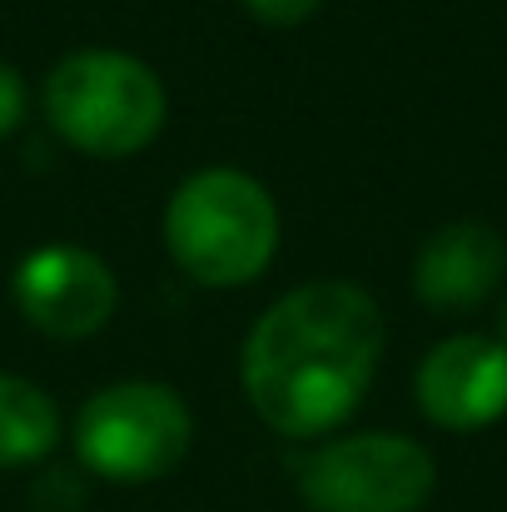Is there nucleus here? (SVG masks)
<instances>
[{
    "label": "nucleus",
    "mask_w": 507,
    "mask_h": 512,
    "mask_svg": "<svg viewBox=\"0 0 507 512\" xmlns=\"http://www.w3.org/2000/svg\"><path fill=\"white\" fill-rule=\"evenodd\" d=\"M383 358L378 304L343 279L284 294L244 343V388L254 413L284 438L338 428L368 393Z\"/></svg>",
    "instance_id": "f257e3e1"
},
{
    "label": "nucleus",
    "mask_w": 507,
    "mask_h": 512,
    "mask_svg": "<svg viewBox=\"0 0 507 512\" xmlns=\"http://www.w3.org/2000/svg\"><path fill=\"white\" fill-rule=\"evenodd\" d=\"M174 264L209 289L249 284L279 249V209L259 179L239 170L189 174L165 209Z\"/></svg>",
    "instance_id": "f03ea898"
},
{
    "label": "nucleus",
    "mask_w": 507,
    "mask_h": 512,
    "mask_svg": "<svg viewBox=\"0 0 507 512\" xmlns=\"http://www.w3.org/2000/svg\"><path fill=\"white\" fill-rule=\"evenodd\" d=\"M45 115L65 145L95 160H120L165 130V85L135 55L80 50L50 70Z\"/></svg>",
    "instance_id": "7ed1b4c3"
},
{
    "label": "nucleus",
    "mask_w": 507,
    "mask_h": 512,
    "mask_svg": "<svg viewBox=\"0 0 507 512\" xmlns=\"http://www.w3.org/2000/svg\"><path fill=\"white\" fill-rule=\"evenodd\" d=\"M194 423L165 383H115L95 393L75 423L80 463L110 483H150L189 453Z\"/></svg>",
    "instance_id": "20e7f679"
},
{
    "label": "nucleus",
    "mask_w": 507,
    "mask_h": 512,
    "mask_svg": "<svg viewBox=\"0 0 507 512\" xmlns=\"http://www.w3.org/2000/svg\"><path fill=\"white\" fill-rule=\"evenodd\" d=\"M438 468L403 433H353L299 463V493L314 512H418Z\"/></svg>",
    "instance_id": "39448f33"
},
{
    "label": "nucleus",
    "mask_w": 507,
    "mask_h": 512,
    "mask_svg": "<svg viewBox=\"0 0 507 512\" xmlns=\"http://www.w3.org/2000/svg\"><path fill=\"white\" fill-rule=\"evenodd\" d=\"M120 284L110 264L75 244L35 249L15 269V309L50 339H90L110 324Z\"/></svg>",
    "instance_id": "423d86ee"
},
{
    "label": "nucleus",
    "mask_w": 507,
    "mask_h": 512,
    "mask_svg": "<svg viewBox=\"0 0 507 512\" xmlns=\"http://www.w3.org/2000/svg\"><path fill=\"white\" fill-rule=\"evenodd\" d=\"M418 403L453 433L498 423L507 413V343L483 334L443 339L418 368Z\"/></svg>",
    "instance_id": "0eeeda50"
},
{
    "label": "nucleus",
    "mask_w": 507,
    "mask_h": 512,
    "mask_svg": "<svg viewBox=\"0 0 507 512\" xmlns=\"http://www.w3.org/2000/svg\"><path fill=\"white\" fill-rule=\"evenodd\" d=\"M503 269H507V244L498 229L488 224H448L438 229L418 264H413V289L428 309L438 314H463V309H478L498 284H503Z\"/></svg>",
    "instance_id": "6e6552de"
},
{
    "label": "nucleus",
    "mask_w": 507,
    "mask_h": 512,
    "mask_svg": "<svg viewBox=\"0 0 507 512\" xmlns=\"http://www.w3.org/2000/svg\"><path fill=\"white\" fill-rule=\"evenodd\" d=\"M55 438H60V413L50 393L0 373V468L40 463L55 448Z\"/></svg>",
    "instance_id": "1a4fd4ad"
},
{
    "label": "nucleus",
    "mask_w": 507,
    "mask_h": 512,
    "mask_svg": "<svg viewBox=\"0 0 507 512\" xmlns=\"http://www.w3.org/2000/svg\"><path fill=\"white\" fill-rule=\"evenodd\" d=\"M20 120H25V80L0 60V140H5Z\"/></svg>",
    "instance_id": "9d476101"
},
{
    "label": "nucleus",
    "mask_w": 507,
    "mask_h": 512,
    "mask_svg": "<svg viewBox=\"0 0 507 512\" xmlns=\"http://www.w3.org/2000/svg\"><path fill=\"white\" fill-rule=\"evenodd\" d=\"M249 5V15H259L264 25H299V20H309L324 0H244Z\"/></svg>",
    "instance_id": "9b49d317"
},
{
    "label": "nucleus",
    "mask_w": 507,
    "mask_h": 512,
    "mask_svg": "<svg viewBox=\"0 0 507 512\" xmlns=\"http://www.w3.org/2000/svg\"><path fill=\"white\" fill-rule=\"evenodd\" d=\"M503 343H507V299H503Z\"/></svg>",
    "instance_id": "f8f14e48"
}]
</instances>
